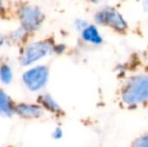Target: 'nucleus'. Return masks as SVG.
<instances>
[{"instance_id": "f8f14e48", "label": "nucleus", "mask_w": 148, "mask_h": 147, "mask_svg": "<svg viewBox=\"0 0 148 147\" xmlns=\"http://www.w3.org/2000/svg\"><path fill=\"white\" fill-rule=\"evenodd\" d=\"M132 147H148V132L135 138L132 142Z\"/></svg>"}, {"instance_id": "4468645a", "label": "nucleus", "mask_w": 148, "mask_h": 147, "mask_svg": "<svg viewBox=\"0 0 148 147\" xmlns=\"http://www.w3.org/2000/svg\"><path fill=\"white\" fill-rule=\"evenodd\" d=\"M64 135V132H62V128L60 127H57L53 132V139H60Z\"/></svg>"}, {"instance_id": "39448f33", "label": "nucleus", "mask_w": 148, "mask_h": 147, "mask_svg": "<svg viewBox=\"0 0 148 147\" xmlns=\"http://www.w3.org/2000/svg\"><path fill=\"white\" fill-rule=\"evenodd\" d=\"M49 76V69L47 66H35L26 72L22 76V81L25 87L31 92H38L47 84Z\"/></svg>"}, {"instance_id": "a211bd4d", "label": "nucleus", "mask_w": 148, "mask_h": 147, "mask_svg": "<svg viewBox=\"0 0 148 147\" xmlns=\"http://www.w3.org/2000/svg\"><path fill=\"white\" fill-rule=\"evenodd\" d=\"M4 11V6H3V3H2L1 1H0V14H1V12Z\"/></svg>"}, {"instance_id": "f03ea898", "label": "nucleus", "mask_w": 148, "mask_h": 147, "mask_svg": "<svg viewBox=\"0 0 148 147\" xmlns=\"http://www.w3.org/2000/svg\"><path fill=\"white\" fill-rule=\"evenodd\" d=\"M94 20L99 25L109 27L118 34H125L129 28L124 15L113 6H105L97 10Z\"/></svg>"}, {"instance_id": "ddd939ff", "label": "nucleus", "mask_w": 148, "mask_h": 147, "mask_svg": "<svg viewBox=\"0 0 148 147\" xmlns=\"http://www.w3.org/2000/svg\"><path fill=\"white\" fill-rule=\"evenodd\" d=\"M76 27H77V29L79 30V31H82V30H84L85 28L87 27V26L89 25V23L86 21V20H84V19H78L76 21Z\"/></svg>"}, {"instance_id": "20e7f679", "label": "nucleus", "mask_w": 148, "mask_h": 147, "mask_svg": "<svg viewBox=\"0 0 148 147\" xmlns=\"http://www.w3.org/2000/svg\"><path fill=\"white\" fill-rule=\"evenodd\" d=\"M17 16L21 27L27 32L37 30L45 20V13L40 8L30 3H20L17 8Z\"/></svg>"}, {"instance_id": "423d86ee", "label": "nucleus", "mask_w": 148, "mask_h": 147, "mask_svg": "<svg viewBox=\"0 0 148 147\" xmlns=\"http://www.w3.org/2000/svg\"><path fill=\"white\" fill-rule=\"evenodd\" d=\"M14 114L23 119H37L43 115V109L38 104L19 103L15 105Z\"/></svg>"}, {"instance_id": "6e6552de", "label": "nucleus", "mask_w": 148, "mask_h": 147, "mask_svg": "<svg viewBox=\"0 0 148 147\" xmlns=\"http://www.w3.org/2000/svg\"><path fill=\"white\" fill-rule=\"evenodd\" d=\"M81 36L82 39L86 42L93 45H100L103 43V36L100 34L98 27L95 24H90L85 28L84 30L81 31Z\"/></svg>"}, {"instance_id": "9b49d317", "label": "nucleus", "mask_w": 148, "mask_h": 147, "mask_svg": "<svg viewBox=\"0 0 148 147\" xmlns=\"http://www.w3.org/2000/svg\"><path fill=\"white\" fill-rule=\"evenodd\" d=\"M28 34H29V32L26 31L24 28L20 27V28H18V29L14 30V31H12L11 34H9V40L12 41L13 43L22 42V41H24L26 39Z\"/></svg>"}, {"instance_id": "2eb2a0df", "label": "nucleus", "mask_w": 148, "mask_h": 147, "mask_svg": "<svg viewBox=\"0 0 148 147\" xmlns=\"http://www.w3.org/2000/svg\"><path fill=\"white\" fill-rule=\"evenodd\" d=\"M64 51H66V45L62 44V43H59V44H56L55 45V49H53V53H58V55H60V53H62Z\"/></svg>"}, {"instance_id": "f257e3e1", "label": "nucleus", "mask_w": 148, "mask_h": 147, "mask_svg": "<svg viewBox=\"0 0 148 147\" xmlns=\"http://www.w3.org/2000/svg\"><path fill=\"white\" fill-rule=\"evenodd\" d=\"M121 102L128 108L148 104V75L137 74L123 83L120 90Z\"/></svg>"}, {"instance_id": "9d476101", "label": "nucleus", "mask_w": 148, "mask_h": 147, "mask_svg": "<svg viewBox=\"0 0 148 147\" xmlns=\"http://www.w3.org/2000/svg\"><path fill=\"white\" fill-rule=\"evenodd\" d=\"M12 70L7 63L0 64V82L4 85H8L12 81Z\"/></svg>"}, {"instance_id": "7ed1b4c3", "label": "nucleus", "mask_w": 148, "mask_h": 147, "mask_svg": "<svg viewBox=\"0 0 148 147\" xmlns=\"http://www.w3.org/2000/svg\"><path fill=\"white\" fill-rule=\"evenodd\" d=\"M56 43L53 39H41L28 43L20 53L19 61L22 66H30L53 53Z\"/></svg>"}, {"instance_id": "dca6fc26", "label": "nucleus", "mask_w": 148, "mask_h": 147, "mask_svg": "<svg viewBox=\"0 0 148 147\" xmlns=\"http://www.w3.org/2000/svg\"><path fill=\"white\" fill-rule=\"evenodd\" d=\"M5 41H6V37L4 34H2L1 32H0V47L2 46V45L5 43Z\"/></svg>"}, {"instance_id": "0eeeda50", "label": "nucleus", "mask_w": 148, "mask_h": 147, "mask_svg": "<svg viewBox=\"0 0 148 147\" xmlns=\"http://www.w3.org/2000/svg\"><path fill=\"white\" fill-rule=\"evenodd\" d=\"M37 104L43 109L47 110L49 113L53 114L56 116H62L64 115V110L60 106V104L51 96L49 94H42L38 96L37 98Z\"/></svg>"}, {"instance_id": "f3484780", "label": "nucleus", "mask_w": 148, "mask_h": 147, "mask_svg": "<svg viewBox=\"0 0 148 147\" xmlns=\"http://www.w3.org/2000/svg\"><path fill=\"white\" fill-rule=\"evenodd\" d=\"M143 8H144V10L148 11V1H144V2H143Z\"/></svg>"}, {"instance_id": "1a4fd4ad", "label": "nucleus", "mask_w": 148, "mask_h": 147, "mask_svg": "<svg viewBox=\"0 0 148 147\" xmlns=\"http://www.w3.org/2000/svg\"><path fill=\"white\" fill-rule=\"evenodd\" d=\"M15 103L11 99V97L0 88V116L10 117L14 114Z\"/></svg>"}]
</instances>
